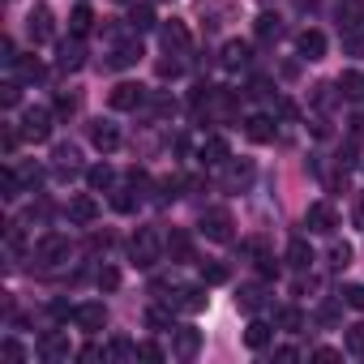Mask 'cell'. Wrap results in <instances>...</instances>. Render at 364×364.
Segmentation results:
<instances>
[{
  "mask_svg": "<svg viewBox=\"0 0 364 364\" xmlns=\"http://www.w3.org/2000/svg\"><path fill=\"white\" fill-rule=\"evenodd\" d=\"M69 253H73V245L60 232H48L35 240V266H60V262H69Z\"/></svg>",
  "mask_w": 364,
  "mask_h": 364,
  "instance_id": "obj_1",
  "label": "cell"
},
{
  "mask_svg": "<svg viewBox=\"0 0 364 364\" xmlns=\"http://www.w3.org/2000/svg\"><path fill=\"white\" fill-rule=\"evenodd\" d=\"M18 133L26 141H48L52 137V112L48 107H26L22 120H18Z\"/></svg>",
  "mask_w": 364,
  "mask_h": 364,
  "instance_id": "obj_2",
  "label": "cell"
},
{
  "mask_svg": "<svg viewBox=\"0 0 364 364\" xmlns=\"http://www.w3.org/2000/svg\"><path fill=\"white\" fill-rule=\"evenodd\" d=\"M159 249H163V245H159V232H154V228H137V236L129 240V253H133V262H137L141 270H150V266L159 262Z\"/></svg>",
  "mask_w": 364,
  "mask_h": 364,
  "instance_id": "obj_3",
  "label": "cell"
},
{
  "mask_svg": "<svg viewBox=\"0 0 364 364\" xmlns=\"http://www.w3.org/2000/svg\"><path fill=\"white\" fill-rule=\"evenodd\" d=\"M202 236L206 240H215V245H228L232 240V210H223V206H210L206 215H202Z\"/></svg>",
  "mask_w": 364,
  "mask_h": 364,
  "instance_id": "obj_4",
  "label": "cell"
},
{
  "mask_svg": "<svg viewBox=\"0 0 364 364\" xmlns=\"http://www.w3.org/2000/svg\"><path fill=\"white\" fill-rule=\"evenodd\" d=\"M304 228H309L313 236H330V232L338 228V210H334L330 202H313V206L304 210Z\"/></svg>",
  "mask_w": 364,
  "mask_h": 364,
  "instance_id": "obj_5",
  "label": "cell"
},
{
  "mask_svg": "<svg viewBox=\"0 0 364 364\" xmlns=\"http://www.w3.org/2000/svg\"><path fill=\"white\" fill-rule=\"evenodd\" d=\"M107 103H112L116 112H137V107L146 103V86H137V82H120V86H112Z\"/></svg>",
  "mask_w": 364,
  "mask_h": 364,
  "instance_id": "obj_6",
  "label": "cell"
},
{
  "mask_svg": "<svg viewBox=\"0 0 364 364\" xmlns=\"http://www.w3.org/2000/svg\"><path fill=\"white\" fill-rule=\"evenodd\" d=\"M171 334H176V338H171V351H176L180 360H193V355L202 351V334H198L193 326H176Z\"/></svg>",
  "mask_w": 364,
  "mask_h": 364,
  "instance_id": "obj_7",
  "label": "cell"
},
{
  "mask_svg": "<svg viewBox=\"0 0 364 364\" xmlns=\"http://www.w3.org/2000/svg\"><path fill=\"white\" fill-rule=\"evenodd\" d=\"M198 159H202L206 167H219V163H228V159H232V146H228V137L210 133V137L198 146Z\"/></svg>",
  "mask_w": 364,
  "mask_h": 364,
  "instance_id": "obj_8",
  "label": "cell"
},
{
  "mask_svg": "<svg viewBox=\"0 0 364 364\" xmlns=\"http://www.w3.org/2000/svg\"><path fill=\"white\" fill-rule=\"evenodd\" d=\"M73 321H77L86 334H99V330L107 326V309L95 304V300H90V304H77V309H73Z\"/></svg>",
  "mask_w": 364,
  "mask_h": 364,
  "instance_id": "obj_9",
  "label": "cell"
},
{
  "mask_svg": "<svg viewBox=\"0 0 364 364\" xmlns=\"http://www.w3.org/2000/svg\"><path fill=\"white\" fill-rule=\"evenodd\" d=\"M39 355H43L48 364H65V360L73 355V347H69V338H65V334H56V330H52V334H43V338H39Z\"/></svg>",
  "mask_w": 364,
  "mask_h": 364,
  "instance_id": "obj_10",
  "label": "cell"
},
{
  "mask_svg": "<svg viewBox=\"0 0 364 364\" xmlns=\"http://www.w3.org/2000/svg\"><path fill=\"white\" fill-rule=\"evenodd\" d=\"M159 39H163V48H167L171 56H185V52H189V31L180 26V22H163V26H159Z\"/></svg>",
  "mask_w": 364,
  "mask_h": 364,
  "instance_id": "obj_11",
  "label": "cell"
},
{
  "mask_svg": "<svg viewBox=\"0 0 364 364\" xmlns=\"http://www.w3.org/2000/svg\"><path fill=\"white\" fill-rule=\"evenodd\" d=\"M296 52H300V60H321L326 56V35L321 31H300L296 35Z\"/></svg>",
  "mask_w": 364,
  "mask_h": 364,
  "instance_id": "obj_12",
  "label": "cell"
},
{
  "mask_svg": "<svg viewBox=\"0 0 364 364\" xmlns=\"http://www.w3.org/2000/svg\"><path fill=\"white\" fill-rule=\"evenodd\" d=\"M90 141H95V150L112 154V150L120 146V129H116L112 120H95V124H90Z\"/></svg>",
  "mask_w": 364,
  "mask_h": 364,
  "instance_id": "obj_13",
  "label": "cell"
},
{
  "mask_svg": "<svg viewBox=\"0 0 364 364\" xmlns=\"http://www.w3.org/2000/svg\"><path fill=\"white\" fill-rule=\"evenodd\" d=\"M171 309H185V313H202L206 309V287H176V296H167Z\"/></svg>",
  "mask_w": 364,
  "mask_h": 364,
  "instance_id": "obj_14",
  "label": "cell"
},
{
  "mask_svg": "<svg viewBox=\"0 0 364 364\" xmlns=\"http://www.w3.org/2000/svg\"><path fill=\"white\" fill-rule=\"evenodd\" d=\"M26 31H31V39H35V43H48V39L56 35V18H52L48 9H35V14L26 18Z\"/></svg>",
  "mask_w": 364,
  "mask_h": 364,
  "instance_id": "obj_15",
  "label": "cell"
},
{
  "mask_svg": "<svg viewBox=\"0 0 364 364\" xmlns=\"http://www.w3.org/2000/svg\"><path fill=\"white\" fill-rule=\"evenodd\" d=\"M274 133H279V124H274V116H249L245 120V137L249 141H274Z\"/></svg>",
  "mask_w": 364,
  "mask_h": 364,
  "instance_id": "obj_16",
  "label": "cell"
},
{
  "mask_svg": "<svg viewBox=\"0 0 364 364\" xmlns=\"http://www.w3.org/2000/svg\"><path fill=\"white\" fill-rule=\"evenodd\" d=\"M56 65L65 69V73H77L82 65H86V52H82V39L73 35L69 43H60V56H56Z\"/></svg>",
  "mask_w": 364,
  "mask_h": 364,
  "instance_id": "obj_17",
  "label": "cell"
},
{
  "mask_svg": "<svg viewBox=\"0 0 364 364\" xmlns=\"http://www.w3.org/2000/svg\"><path fill=\"white\" fill-rule=\"evenodd\" d=\"M137 60H141V43H137V39L116 43V48H112V56H107V65H112V69H129V65H137Z\"/></svg>",
  "mask_w": 364,
  "mask_h": 364,
  "instance_id": "obj_18",
  "label": "cell"
},
{
  "mask_svg": "<svg viewBox=\"0 0 364 364\" xmlns=\"http://www.w3.org/2000/svg\"><path fill=\"white\" fill-rule=\"evenodd\" d=\"M69 219H73V223H95V219H99V202H95L90 193H77V198L69 202Z\"/></svg>",
  "mask_w": 364,
  "mask_h": 364,
  "instance_id": "obj_19",
  "label": "cell"
},
{
  "mask_svg": "<svg viewBox=\"0 0 364 364\" xmlns=\"http://www.w3.org/2000/svg\"><path fill=\"white\" fill-rule=\"evenodd\" d=\"M270 338H274V326H270V321H262V317H253V321L245 326V343H249L253 351H262V347H270Z\"/></svg>",
  "mask_w": 364,
  "mask_h": 364,
  "instance_id": "obj_20",
  "label": "cell"
},
{
  "mask_svg": "<svg viewBox=\"0 0 364 364\" xmlns=\"http://www.w3.org/2000/svg\"><path fill=\"white\" fill-rule=\"evenodd\" d=\"M287 266H291V270H309V266H313V249H309L304 236L287 240Z\"/></svg>",
  "mask_w": 364,
  "mask_h": 364,
  "instance_id": "obj_21",
  "label": "cell"
},
{
  "mask_svg": "<svg viewBox=\"0 0 364 364\" xmlns=\"http://www.w3.org/2000/svg\"><path fill=\"white\" fill-rule=\"evenodd\" d=\"M86 185H90L95 193H103V189H112V185H116V171H112L107 163H95V167L86 171Z\"/></svg>",
  "mask_w": 364,
  "mask_h": 364,
  "instance_id": "obj_22",
  "label": "cell"
},
{
  "mask_svg": "<svg viewBox=\"0 0 364 364\" xmlns=\"http://www.w3.org/2000/svg\"><path fill=\"white\" fill-rule=\"evenodd\" d=\"M167 253H171V262H193V240L185 232H171L167 236Z\"/></svg>",
  "mask_w": 364,
  "mask_h": 364,
  "instance_id": "obj_23",
  "label": "cell"
},
{
  "mask_svg": "<svg viewBox=\"0 0 364 364\" xmlns=\"http://www.w3.org/2000/svg\"><path fill=\"white\" fill-rule=\"evenodd\" d=\"M0 198H5V202H18L22 198V176L14 167H0Z\"/></svg>",
  "mask_w": 364,
  "mask_h": 364,
  "instance_id": "obj_24",
  "label": "cell"
},
{
  "mask_svg": "<svg viewBox=\"0 0 364 364\" xmlns=\"http://www.w3.org/2000/svg\"><path fill=\"white\" fill-rule=\"evenodd\" d=\"M253 185V163H228V189H249Z\"/></svg>",
  "mask_w": 364,
  "mask_h": 364,
  "instance_id": "obj_25",
  "label": "cell"
},
{
  "mask_svg": "<svg viewBox=\"0 0 364 364\" xmlns=\"http://www.w3.org/2000/svg\"><path fill=\"white\" fill-rule=\"evenodd\" d=\"M129 31H133V35L154 31V9H150V5H133V9H129Z\"/></svg>",
  "mask_w": 364,
  "mask_h": 364,
  "instance_id": "obj_26",
  "label": "cell"
},
{
  "mask_svg": "<svg viewBox=\"0 0 364 364\" xmlns=\"http://www.w3.org/2000/svg\"><path fill=\"white\" fill-rule=\"evenodd\" d=\"M338 90H343V99H364V73H355V69H347L343 77H338Z\"/></svg>",
  "mask_w": 364,
  "mask_h": 364,
  "instance_id": "obj_27",
  "label": "cell"
},
{
  "mask_svg": "<svg viewBox=\"0 0 364 364\" xmlns=\"http://www.w3.org/2000/svg\"><path fill=\"white\" fill-rule=\"evenodd\" d=\"M90 26H95V14H90L86 5H77V9L69 14V35H77V39H82V35H90Z\"/></svg>",
  "mask_w": 364,
  "mask_h": 364,
  "instance_id": "obj_28",
  "label": "cell"
},
{
  "mask_svg": "<svg viewBox=\"0 0 364 364\" xmlns=\"http://www.w3.org/2000/svg\"><path fill=\"white\" fill-rule=\"evenodd\" d=\"M137 202H141V189H137V185H133V189H116V193H112V206H116L120 215H133V210H137Z\"/></svg>",
  "mask_w": 364,
  "mask_h": 364,
  "instance_id": "obj_29",
  "label": "cell"
},
{
  "mask_svg": "<svg viewBox=\"0 0 364 364\" xmlns=\"http://www.w3.org/2000/svg\"><path fill=\"white\" fill-rule=\"evenodd\" d=\"M103 360H137V347H133L129 338H112V343L103 347Z\"/></svg>",
  "mask_w": 364,
  "mask_h": 364,
  "instance_id": "obj_30",
  "label": "cell"
},
{
  "mask_svg": "<svg viewBox=\"0 0 364 364\" xmlns=\"http://www.w3.org/2000/svg\"><path fill=\"white\" fill-rule=\"evenodd\" d=\"M9 73H18L22 82H39V77H43V65H39V60H22V56H18V60L9 65Z\"/></svg>",
  "mask_w": 364,
  "mask_h": 364,
  "instance_id": "obj_31",
  "label": "cell"
},
{
  "mask_svg": "<svg viewBox=\"0 0 364 364\" xmlns=\"http://www.w3.org/2000/svg\"><path fill=\"white\" fill-rule=\"evenodd\" d=\"M245 60H249V43L232 39V43L223 48V65H228V69H236V65H245Z\"/></svg>",
  "mask_w": 364,
  "mask_h": 364,
  "instance_id": "obj_32",
  "label": "cell"
},
{
  "mask_svg": "<svg viewBox=\"0 0 364 364\" xmlns=\"http://www.w3.org/2000/svg\"><path fill=\"white\" fill-rule=\"evenodd\" d=\"M253 31H257V39H279V35H283V26H279V18H274V14H262Z\"/></svg>",
  "mask_w": 364,
  "mask_h": 364,
  "instance_id": "obj_33",
  "label": "cell"
},
{
  "mask_svg": "<svg viewBox=\"0 0 364 364\" xmlns=\"http://www.w3.org/2000/svg\"><path fill=\"white\" fill-rule=\"evenodd\" d=\"M262 296H266V291H262L257 283L240 287V309H245V313H257V309H262Z\"/></svg>",
  "mask_w": 364,
  "mask_h": 364,
  "instance_id": "obj_34",
  "label": "cell"
},
{
  "mask_svg": "<svg viewBox=\"0 0 364 364\" xmlns=\"http://www.w3.org/2000/svg\"><path fill=\"white\" fill-rule=\"evenodd\" d=\"M279 326H283L287 334H300V330H304V313H300V309H283V313H279Z\"/></svg>",
  "mask_w": 364,
  "mask_h": 364,
  "instance_id": "obj_35",
  "label": "cell"
},
{
  "mask_svg": "<svg viewBox=\"0 0 364 364\" xmlns=\"http://www.w3.org/2000/svg\"><path fill=\"white\" fill-rule=\"evenodd\" d=\"M343 304L355 309V313H364V283H347L343 287Z\"/></svg>",
  "mask_w": 364,
  "mask_h": 364,
  "instance_id": "obj_36",
  "label": "cell"
},
{
  "mask_svg": "<svg viewBox=\"0 0 364 364\" xmlns=\"http://www.w3.org/2000/svg\"><path fill=\"white\" fill-rule=\"evenodd\" d=\"M202 279L206 283H228V266L223 262H202Z\"/></svg>",
  "mask_w": 364,
  "mask_h": 364,
  "instance_id": "obj_37",
  "label": "cell"
},
{
  "mask_svg": "<svg viewBox=\"0 0 364 364\" xmlns=\"http://www.w3.org/2000/svg\"><path fill=\"white\" fill-rule=\"evenodd\" d=\"M330 266H334V270H347V266H351V245H334V249H330Z\"/></svg>",
  "mask_w": 364,
  "mask_h": 364,
  "instance_id": "obj_38",
  "label": "cell"
},
{
  "mask_svg": "<svg viewBox=\"0 0 364 364\" xmlns=\"http://www.w3.org/2000/svg\"><path fill=\"white\" fill-rule=\"evenodd\" d=\"M146 326H150V330H171V313H167V309H150V313H146Z\"/></svg>",
  "mask_w": 364,
  "mask_h": 364,
  "instance_id": "obj_39",
  "label": "cell"
},
{
  "mask_svg": "<svg viewBox=\"0 0 364 364\" xmlns=\"http://www.w3.org/2000/svg\"><path fill=\"white\" fill-rule=\"evenodd\" d=\"M343 48H347V56H364V31H347Z\"/></svg>",
  "mask_w": 364,
  "mask_h": 364,
  "instance_id": "obj_40",
  "label": "cell"
},
{
  "mask_svg": "<svg viewBox=\"0 0 364 364\" xmlns=\"http://www.w3.org/2000/svg\"><path fill=\"white\" fill-rule=\"evenodd\" d=\"M56 167H60V171H73V167H77V150H73V146H60V150H56Z\"/></svg>",
  "mask_w": 364,
  "mask_h": 364,
  "instance_id": "obj_41",
  "label": "cell"
},
{
  "mask_svg": "<svg viewBox=\"0 0 364 364\" xmlns=\"http://www.w3.org/2000/svg\"><path fill=\"white\" fill-rule=\"evenodd\" d=\"M347 351L364 355V326H347Z\"/></svg>",
  "mask_w": 364,
  "mask_h": 364,
  "instance_id": "obj_42",
  "label": "cell"
},
{
  "mask_svg": "<svg viewBox=\"0 0 364 364\" xmlns=\"http://www.w3.org/2000/svg\"><path fill=\"white\" fill-rule=\"evenodd\" d=\"M257 274H262V279H279V262H274L270 253H262V257H257Z\"/></svg>",
  "mask_w": 364,
  "mask_h": 364,
  "instance_id": "obj_43",
  "label": "cell"
},
{
  "mask_svg": "<svg viewBox=\"0 0 364 364\" xmlns=\"http://www.w3.org/2000/svg\"><path fill=\"white\" fill-rule=\"evenodd\" d=\"M99 287H107V291L120 287V270H116V266H103V270H99Z\"/></svg>",
  "mask_w": 364,
  "mask_h": 364,
  "instance_id": "obj_44",
  "label": "cell"
},
{
  "mask_svg": "<svg viewBox=\"0 0 364 364\" xmlns=\"http://www.w3.org/2000/svg\"><path fill=\"white\" fill-rule=\"evenodd\" d=\"M0 351H5V360H14V364H22V360H26L22 343H14V338H5V347H0Z\"/></svg>",
  "mask_w": 364,
  "mask_h": 364,
  "instance_id": "obj_45",
  "label": "cell"
},
{
  "mask_svg": "<svg viewBox=\"0 0 364 364\" xmlns=\"http://www.w3.org/2000/svg\"><path fill=\"white\" fill-rule=\"evenodd\" d=\"M137 360H163V347L159 343H137Z\"/></svg>",
  "mask_w": 364,
  "mask_h": 364,
  "instance_id": "obj_46",
  "label": "cell"
},
{
  "mask_svg": "<svg viewBox=\"0 0 364 364\" xmlns=\"http://www.w3.org/2000/svg\"><path fill=\"white\" fill-rule=\"evenodd\" d=\"M56 112H60V116H73V112H77V99H73V95H60V99H56Z\"/></svg>",
  "mask_w": 364,
  "mask_h": 364,
  "instance_id": "obj_47",
  "label": "cell"
},
{
  "mask_svg": "<svg viewBox=\"0 0 364 364\" xmlns=\"http://www.w3.org/2000/svg\"><path fill=\"white\" fill-rule=\"evenodd\" d=\"M180 73V60H159V77H176Z\"/></svg>",
  "mask_w": 364,
  "mask_h": 364,
  "instance_id": "obj_48",
  "label": "cell"
},
{
  "mask_svg": "<svg viewBox=\"0 0 364 364\" xmlns=\"http://www.w3.org/2000/svg\"><path fill=\"white\" fill-rule=\"evenodd\" d=\"M90 245H95V249H112V232H95Z\"/></svg>",
  "mask_w": 364,
  "mask_h": 364,
  "instance_id": "obj_49",
  "label": "cell"
},
{
  "mask_svg": "<svg viewBox=\"0 0 364 364\" xmlns=\"http://www.w3.org/2000/svg\"><path fill=\"white\" fill-rule=\"evenodd\" d=\"M274 360L287 364V360H300V351H296V347H274Z\"/></svg>",
  "mask_w": 364,
  "mask_h": 364,
  "instance_id": "obj_50",
  "label": "cell"
},
{
  "mask_svg": "<svg viewBox=\"0 0 364 364\" xmlns=\"http://www.w3.org/2000/svg\"><path fill=\"white\" fill-rule=\"evenodd\" d=\"M18 176H22V185H39V167H22Z\"/></svg>",
  "mask_w": 364,
  "mask_h": 364,
  "instance_id": "obj_51",
  "label": "cell"
},
{
  "mask_svg": "<svg viewBox=\"0 0 364 364\" xmlns=\"http://www.w3.org/2000/svg\"><path fill=\"white\" fill-rule=\"evenodd\" d=\"M5 107H18V82L5 86Z\"/></svg>",
  "mask_w": 364,
  "mask_h": 364,
  "instance_id": "obj_52",
  "label": "cell"
},
{
  "mask_svg": "<svg viewBox=\"0 0 364 364\" xmlns=\"http://www.w3.org/2000/svg\"><path fill=\"white\" fill-rule=\"evenodd\" d=\"M52 317H73V309L65 300H52Z\"/></svg>",
  "mask_w": 364,
  "mask_h": 364,
  "instance_id": "obj_53",
  "label": "cell"
},
{
  "mask_svg": "<svg viewBox=\"0 0 364 364\" xmlns=\"http://www.w3.org/2000/svg\"><path fill=\"white\" fill-rule=\"evenodd\" d=\"M99 355H103L99 347H82V351H77V360H99Z\"/></svg>",
  "mask_w": 364,
  "mask_h": 364,
  "instance_id": "obj_54",
  "label": "cell"
},
{
  "mask_svg": "<svg viewBox=\"0 0 364 364\" xmlns=\"http://www.w3.org/2000/svg\"><path fill=\"white\" fill-rule=\"evenodd\" d=\"M313 360H338V351H330V347H317V351H313Z\"/></svg>",
  "mask_w": 364,
  "mask_h": 364,
  "instance_id": "obj_55",
  "label": "cell"
},
{
  "mask_svg": "<svg viewBox=\"0 0 364 364\" xmlns=\"http://www.w3.org/2000/svg\"><path fill=\"white\" fill-rule=\"evenodd\" d=\"M355 228L364 232V193H360V202H355Z\"/></svg>",
  "mask_w": 364,
  "mask_h": 364,
  "instance_id": "obj_56",
  "label": "cell"
},
{
  "mask_svg": "<svg viewBox=\"0 0 364 364\" xmlns=\"http://www.w3.org/2000/svg\"><path fill=\"white\" fill-rule=\"evenodd\" d=\"M360 360H364V355H360Z\"/></svg>",
  "mask_w": 364,
  "mask_h": 364,
  "instance_id": "obj_57",
  "label": "cell"
}]
</instances>
